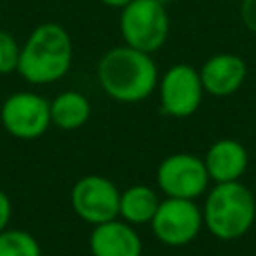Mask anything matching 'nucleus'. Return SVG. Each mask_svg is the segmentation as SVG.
<instances>
[{"label": "nucleus", "mask_w": 256, "mask_h": 256, "mask_svg": "<svg viewBox=\"0 0 256 256\" xmlns=\"http://www.w3.org/2000/svg\"><path fill=\"white\" fill-rule=\"evenodd\" d=\"M118 26L126 46L152 54L168 40L170 16L158 0H130L120 8Z\"/></svg>", "instance_id": "4"}, {"label": "nucleus", "mask_w": 256, "mask_h": 256, "mask_svg": "<svg viewBox=\"0 0 256 256\" xmlns=\"http://www.w3.org/2000/svg\"><path fill=\"white\" fill-rule=\"evenodd\" d=\"M202 218L214 238L238 240L250 232L256 220V198L240 180L214 184L204 200Z\"/></svg>", "instance_id": "3"}, {"label": "nucleus", "mask_w": 256, "mask_h": 256, "mask_svg": "<svg viewBox=\"0 0 256 256\" xmlns=\"http://www.w3.org/2000/svg\"><path fill=\"white\" fill-rule=\"evenodd\" d=\"M158 96L162 112L174 118L192 116L204 98V88L200 80V72L190 64H172L158 78Z\"/></svg>", "instance_id": "9"}, {"label": "nucleus", "mask_w": 256, "mask_h": 256, "mask_svg": "<svg viewBox=\"0 0 256 256\" xmlns=\"http://www.w3.org/2000/svg\"><path fill=\"white\" fill-rule=\"evenodd\" d=\"M202 208L194 200L164 198L150 220L152 234L166 246L178 248L190 244L202 230Z\"/></svg>", "instance_id": "7"}, {"label": "nucleus", "mask_w": 256, "mask_h": 256, "mask_svg": "<svg viewBox=\"0 0 256 256\" xmlns=\"http://www.w3.org/2000/svg\"><path fill=\"white\" fill-rule=\"evenodd\" d=\"M240 18L244 26L256 34V0H242L240 2Z\"/></svg>", "instance_id": "17"}, {"label": "nucleus", "mask_w": 256, "mask_h": 256, "mask_svg": "<svg viewBox=\"0 0 256 256\" xmlns=\"http://www.w3.org/2000/svg\"><path fill=\"white\" fill-rule=\"evenodd\" d=\"M70 206L80 220L96 226L118 218L120 190L110 178L88 174L74 182L70 190Z\"/></svg>", "instance_id": "8"}, {"label": "nucleus", "mask_w": 256, "mask_h": 256, "mask_svg": "<svg viewBox=\"0 0 256 256\" xmlns=\"http://www.w3.org/2000/svg\"><path fill=\"white\" fill-rule=\"evenodd\" d=\"M10 216H12V200L4 190H0V232L8 228Z\"/></svg>", "instance_id": "18"}, {"label": "nucleus", "mask_w": 256, "mask_h": 256, "mask_svg": "<svg viewBox=\"0 0 256 256\" xmlns=\"http://www.w3.org/2000/svg\"><path fill=\"white\" fill-rule=\"evenodd\" d=\"M0 124L12 138L36 140L52 126L50 102L38 92H14L0 106Z\"/></svg>", "instance_id": "5"}, {"label": "nucleus", "mask_w": 256, "mask_h": 256, "mask_svg": "<svg viewBox=\"0 0 256 256\" xmlns=\"http://www.w3.org/2000/svg\"><path fill=\"white\" fill-rule=\"evenodd\" d=\"M92 114L90 100L76 90H64L50 100V120L60 130L82 128Z\"/></svg>", "instance_id": "13"}, {"label": "nucleus", "mask_w": 256, "mask_h": 256, "mask_svg": "<svg viewBox=\"0 0 256 256\" xmlns=\"http://www.w3.org/2000/svg\"><path fill=\"white\" fill-rule=\"evenodd\" d=\"M0 256H42V248L30 232L6 228L0 232Z\"/></svg>", "instance_id": "15"}, {"label": "nucleus", "mask_w": 256, "mask_h": 256, "mask_svg": "<svg viewBox=\"0 0 256 256\" xmlns=\"http://www.w3.org/2000/svg\"><path fill=\"white\" fill-rule=\"evenodd\" d=\"M72 38L56 22L38 24L20 46L18 74L34 86L54 84L64 78L72 66Z\"/></svg>", "instance_id": "2"}, {"label": "nucleus", "mask_w": 256, "mask_h": 256, "mask_svg": "<svg viewBox=\"0 0 256 256\" xmlns=\"http://www.w3.org/2000/svg\"><path fill=\"white\" fill-rule=\"evenodd\" d=\"M100 88L116 102L136 104L146 100L158 86L154 58L130 46H114L102 54L96 68Z\"/></svg>", "instance_id": "1"}, {"label": "nucleus", "mask_w": 256, "mask_h": 256, "mask_svg": "<svg viewBox=\"0 0 256 256\" xmlns=\"http://www.w3.org/2000/svg\"><path fill=\"white\" fill-rule=\"evenodd\" d=\"M18 60H20V44L10 32L0 30V74L16 72Z\"/></svg>", "instance_id": "16"}, {"label": "nucleus", "mask_w": 256, "mask_h": 256, "mask_svg": "<svg viewBox=\"0 0 256 256\" xmlns=\"http://www.w3.org/2000/svg\"><path fill=\"white\" fill-rule=\"evenodd\" d=\"M102 4H106V6H110V8H124L130 0H100Z\"/></svg>", "instance_id": "19"}, {"label": "nucleus", "mask_w": 256, "mask_h": 256, "mask_svg": "<svg viewBox=\"0 0 256 256\" xmlns=\"http://www.w3.org/2000/svg\"><path fill=\"white\" fill-rule=\"evenodd\" d=\"M92 256H142V238L132 224L114 218L96 224L88 238Z\"/></svg>", "instance_id": "11"}, {"label": "nucleus", "mask_w": 256, "mask_h": 256, "mask_svg": "<svg viewBox=\"0 0 256 256\" xmlns=\"http://www.w3.org/2000/svg\"><path fill=\"white\" fill-rule=\"evenodd\" d=\"M198 72L204 92L210 96L224 98L242 88L248 76V66L242 56L232 52H220L210 56Z\"/></svg>", "instance_id": "10"}, {"label": "nucleus", "mask_w": 256, "mask_h": 256, "mask_svg": "<svg viewBox=\"0 0 256 256\" xmlns=\"http://www.w3.org/2000/svg\"><path fill=\"white\" fill-rule=\"evenodd\" d=\"M156 184L166 198L196 200L208 190L210 176L200 156L190 152H174L158 164Z\"/></svg>", "instance_id": "6"}, {"label": "nucleus", "mask_w": 256, "mask_h": 256, "mask_svg": "<svg viewBox=\"0 0 256 256\" xmlns=\"http://www.w3.org/2000/svg\"><path fill=\"white\" fill-rule=\"evenodd\" d=\"M160 204L158 192L148 184H132L120 192V212L118 218L132 226L150 224L156 208Z\"/></svg>", "instance_id": "14"}, {"label": "nucleus", "mask_w": 256, "mask_h": 256, "mask_svg": "<svg viewBox=\"0 0 256 256\" xmlns=\"http://www.w3.org/2000/svg\"><path fill=\"white\" fill-rule=\"evenodd\" d=\"M158 2H162V4H164V2H166V0H158Z\"/></svg>", "instance_id": "20"}, {"label": "nucleus", "mask_w": 256, "mask_h": 256, "mask_svg": "<svg viewBox=\"0 0 256 256\" xmlns=\"http://www.w3.org/2000/svg\"><path fill=\"white\" fill-rule=\"evenodd\" d=\"M204 166L212 182H234L248 168V150L234 138H220L212 142L204 154Z\"/></svg>", "instance_id": "12"}]
</instances>
